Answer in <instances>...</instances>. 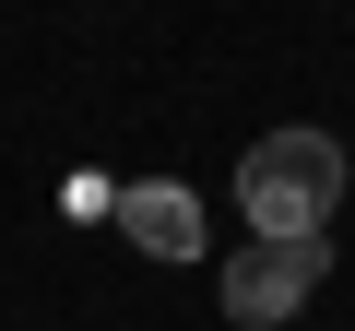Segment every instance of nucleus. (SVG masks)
<instances>
[{"instance_id":"f257e3e1","label":"nucleus","mask_w":355,"mask_h":331,"mask_svg":"<svg viewBox=\"0 0 355 331\" xmlns=\"http://www.w3.org/2000/svg\"><path fill=\"white\" fill-rule=\"evenodd\" d=\"M237 213L261 237H331V213H343V142L331 130H261L237 154Z\"/></svg>"},{"instance_id":"f03ea898","label":"nucleus","mask_w":355,"mask_h":331,"mask_svg":"<svg viewBox=\"0 0 355 331\" xmlns=\"http://www.w3.org/2000/svg\"><path fill=\"white\" fill-rule=\"evenodd\" d=\"M320 272H331V237H261V249L225 260V319L237 331H284Z\"/></svg>"},{"instance_id":"7ed1b4c3","label":"nucleus","mask_w":355,"mask_h":331,"mask_svg":"<svg viewBox=\"0 0 355 331\" xmlns=\"http://www.w3.org/2000/svg\"><path fill=\"white\" fill-rule=\"evenodd\" d=\"M107 213H119V237H130V249H154V260H202V249H214V225H202V190H190V178H130Z\"/></svg>"}]
</instances>
